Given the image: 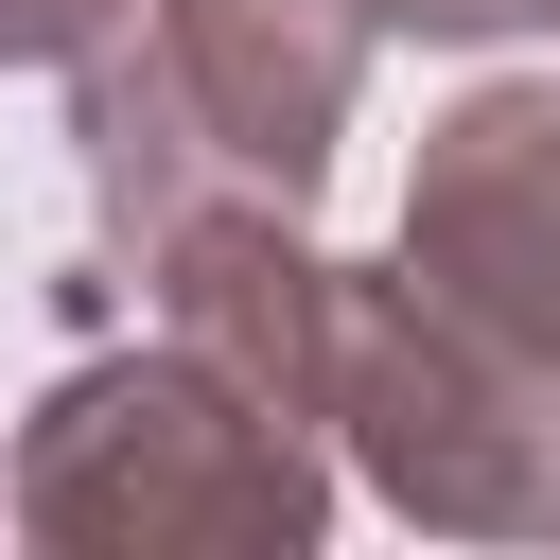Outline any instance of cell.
Segmentation results:
<instances>
[{"label": "cell", "instance_id": "1", "mask_svg": "<svg viewBox=\"0 0 560 560\" xmlns=\"http://www.w3.org/2000/svg\"><path fill=\"white\" fill-rule=\"evenodd\" d=\"M0 525L52 560H298L332 525V438L192 332H140L52 368V402L0 455Z\"/></svg>", "mask_w": 560, "mask_h": 560}, {"label": "cell", "instance_id": "2", "mask_svg": "<svg viewBox=\"0 0 560 560\" xmlns=\"http://www.w3.org/2000/svg\"><path fill=\"white\" fill-rule=\"evenodd\" d=\"M368 105V0H140L70 70V140L105 192V245L158 210H315L332 140Z\"/></svg>", "mask_w": 560, "mask_h": 560}, {"label": "cell", "instance_id": "3", "mask_svg": "<svg viewBox=\"0 0 560 560\" xmlns=\"http://www.w3.org/2000/svg\"><path fill=\"white\" fill-rule=\"evenodd\" d=\"M315 438L438 542H560V385L438 315L402 262H315Z\"/></svg>", "mask_w": 560, "mask_h": 560}, {"label": "cell", "instance_id": "4", "mask_svg": "<svg viewBox=\"0 0 560 560\" xmlns=\"http://www.w3.org/2000/svg\"><path fill=\"white\" fill-rule=\"evenodd\" d=\"M402 280L560 385V70L438 105L420 192H402Z\"/></svg>", "mask_w": 560, "mask_h": 560}, {"label": "cell", "instance_id": "5", "mask_svg": "<svg viewBox=\"0 0 560 560\" xmlns=\"http://www.w3.org/2000/svg\"><path fill=\"white\" fill-rule=\"evenodd\" d=\"M140 0H0V70H88Z\"/></svg>", "mask_w": 560, "mask_h": 560}, {"label": "cell", "instance_id": "6", "mask_svg": "<svg viewBox=\"0 0 560 560\" xmlns=\"http://www.w3.org/2000/svg\"><path fill=\"white\" fill-rule=\"evenodd\" d=\"M368 35H438V52H472V35H560V0H368Z\"/></svg>", "mask_w": 560, "mask_h": 560}]
</instances>
